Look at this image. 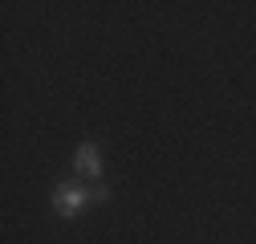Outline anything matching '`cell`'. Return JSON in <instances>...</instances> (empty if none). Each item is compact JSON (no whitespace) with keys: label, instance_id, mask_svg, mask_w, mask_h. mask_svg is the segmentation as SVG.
I'll return each mask as SVG.
<instances>
[{"label":"cell","instance_id":"cell-1","mask_svg":"<svg viewBox=\"0 0 256 244\" xmlns=\"http://www.w3.org/2000/svg\"><path fill=\"white\" fill-rule=\"evenodd\" d=\"M90 204H94V196H90V188H82V183H57L53 188V212L61 220H74Z\"/></svg>","mask_w":256,"mask_h":244},{"label":"cell","instance_id":"cell-2","mask_svg":"<svg viewBox=\"0 0 256 244\" xmlns=\"http://www.w3.org/2000/svg\"><path fill=\"white\" fill-rule=\"evenodd\" d=\"M74 171L86 175V179H98V175H102V150H98V142H94V138H86V142L78 146V155H74Z\"/></svg>","mask_w":256,"mask_h":244},{"label":"cell","instance_id":"cell-3","mask_svg":"<svg viewBox=\"0 0 256 244\" xmlns=\"http://www.w3.org/2000/svg\"><path fill=\"white\" fill-rule=\"evenodd\" d=\"M90 196H94V204H102V200H106V196H110V192H106V188H102V183H94V188H90Z\"/></svg>","mask_w":256,"mask_h":244}]
</instances>
